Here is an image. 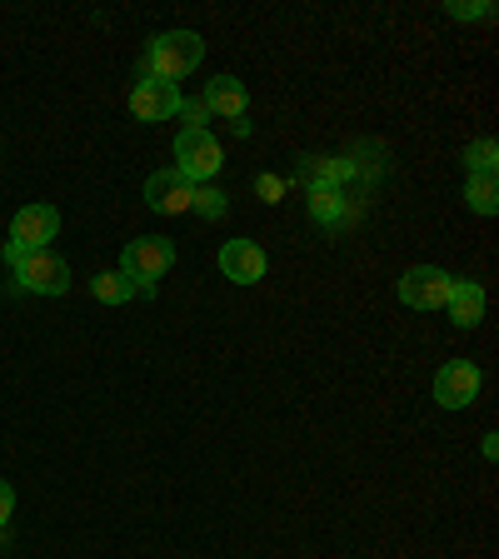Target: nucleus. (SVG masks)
<instances>
[{
	"label": "nucleus",
	"instance_id": "nucleus-1",
	"mask_svg": "<svg viewBox=\"0 0 499 559\" xmlns=\"http://www.w3.org/2000/svg\"><path fill=\"white\" fill-rule=\"evenodd\" d=\"M205 60V40L195 31H165L151 40V56H145V75L155 81H186L190 70Z\"/></svg>",
	"mask_w": 499,
	"mask_h": 559
},
{
	"label": "nucleus",
	"instance_id": "nucleus-2",
	"mask_svg": "<svg viewBox=\"0 0 499 559\" xmlns=\"http://www.w3.org/2000/svg\"><path fill=\"white\" fill-rule=\"evenodd\" d=\"M15 270V285L31 295H66L70 290V265L56 250H25V255H5Z\"/></svg>",
	"mask_w": 499,
	"mask_h": 559
},
{
	"label": "nucleus",
	"instance_id": "nucleus-3",
	"mask_svg": "<svg viewBox=\"0 0 499 559\" xmlns=\"http://www.w3.org/2000/svg\"><path fill=\"white\" fill-rule=\"evenodd\" d=\"M221 165H225V151L210 130H180V135H175V170L186 175L190 186L210 180Z\"/></svg>",
	"mask_w": 499,
	"mask_h": 559
},
{
	"label": "nucleus",
	"instance_id": "nucleus-4",
	"mask_svg": "<svg viewBox=\"0 0 499 559\" xmlns=\"http://www.w3.org/2000/svg\"><path fill=\"white\" fill-rule=\"evenodd\" d=\"M56 230H60V210H56V205H25V210H15L11 240H5V255H25V250H50Z\"/></svg>",
	"mask_w": 499,
	"mask_h": 559
},
{
	"label": "nucleus",
	"instance_id": "nucleus-5",
	"mask_svg": "<svg viewBox=\"0 0 499 559\" xmlns=\"http://www.w3.org/2000/svg\"><path fill=\"white\" fill-rule=\"evenodd\" d=\"M450 285H454L450 270L415 265V270H405V275L395 280V295H400V305H409V310H444Z\"/></svg>",
	"mask_w": 499,
	"mask_h": 559
},
{
	"label": "nucleus",
	"instance_id": "nucleus-6",
	"mask_svg": "<svg viewBox=\"0 0 499 559\" xmlns=\"http://www.w3.org/2000/svg\"><path fill=\"white\" fill-rule=\"evenodd\" d=\"M170 265H175V245L165 235H145V240H130L120 250V275L140 280V285H155Z\"/></svg>",
	"mask_w": 499,
	"mask_h": 559
},
{
	"label": "nucleus",
	"instance_id": "nucleus-7",
	"mask_svg": "<svg viewBox=\"0 0 499 559\" xmlns=\"http://www.w3.org/2000/svg\"><path fill=\"white\" fill-rule=\"evenodd\" d=\"M180 91H175L170 81H155V75H145V81H135V91H130V116L135 120H170L180 116Z\"/></svg>",
	"mask_w": 499,
	"mask_h": 559
},
{
	"label": "nucleus",
	"instance_id": "nucleus-8",
	"mask_svg": "<svg viewBox=\"0 0 499 559\" xmlns=\"http://www.w3.org/2000/svg\"><path fill=\"white\" fill-rule=\"evenodd\" d=\"M195 190L200 186H190L175 165L170 170H155L151 180H145V200H151V210H161V215H186V210L195 205Z\"/></svg>",
	"mask_w": 499,
	"mask_h": 559
},
{
	"label": "nucleus",
	"instance_id": "nucleus-9",
	"mask_svg": "<svg viewBox=\"0 0 499 559\" xmlns=\"http://www.w3.org/2000/svg\"><path fill=\"white\" fill-rule=\"evenodd\" d=\"M265 250H260L256 240H225L221 245V270L225 280H235V285H256V280H265Z\"/></svg>",
	"mask_w": 499,
	"mask_h": 559
},
{
	"label": "nucleus",
	"instance_id": "nucleus-10",
	"mask_svg": "<svg viewBox=\"0 0 499 559\" xmlns=\"http://www.w3.org/2000/svg\"><path fill=\"white\" fill-rule=\"evenodd\" d=\"M475 395H479V370L470 360H454L435 374V400H440L444 409H465Z\"/></svg>",
	"mask_w": 499,
	"mask_h": 559
},
{
	"label": "nucleus",
	"instance_id": "nucleus-11",
	"mask_svg": "<svg viewBox=\"0 0 499 559\" xmlns=\"http://www.w3.org/2000/svg\"><path fill=\"white\" fill-rule=\"evenodd\" d=\"M444 310H450V320L460 330H475L479 320H485V285H479V280H454Z\"/></svg>",
	"mask_w": 499,
	"mask_h": 559
},
{
	"label": "nucleus",
	"instance_id": "nucleus-12",
	"mask_svg": "<svg viewBox=\"0 0 499 559\" xmlns=\"http://www.w3.org/2000/svg\"><path fill=\"white\" fill-rule=\"evenodd\" d=\"M200 105H205V116L240 120V116H245V85L235 81V75H221V81H210V85H205Z\"/></svg>",
	"mask_w": 499,
	"mask_h": 559
},
{
	"label": "nucleus",
	"instance_id": "nucleus-13",
	"mask_svg": "<svg viewBox=\"0 0 499 559\" xmlns=\"http://www.w3.org/2000/svg\"><path fill=\"white\" fill-rule=\"evenodd\" d=\"M465 205L475 210V215H495V210H499L495 175H470V180H465Z\"/></svg>",
	"mask_w": 499,
	"mask_h": 559
},
{
	"label": "nucleus",
	"instance_id": "nucleus-14",
	"mask_svg": "<svg viewBox=\"0 0 499 559\" xmlns=\"http://www.w3.org/2000/svg\"><path fill=\"white\" fill-rule=\"evenodd\" d=\"M310 215L325 225V230H335V225L345 221V195H340L335 186H330V190H310Z\"/></svg>",
	"mask_w": 499,
	"mask_h": 559
},
{
	"label": "nucleus",
	"instance_id": "nucleus-15",
	"mask_svg": "<svg viewBox=\"0 0 499 559\" xmlns=\"http://www.w3.org/2000/svg\"><path fill=\"white\" fill-rule=\"evenodd\" d=\"M91 290H95V300H100V305H126L130 295H135V280L116 270V275H95Z\"/></svg>",
	"mask_w": 499,
	"mask_h": 559
},
{
	"label": "nucleus",
	"instance_id": "nucleus-16",
	"mask_svg": "<svg viewBox=\"0 0 499 559\" xmlns=\"http://www.w3.org/2000/svg\"><path fill=\"white\" fill-rule=\"evenodd\" d=\"M495 155H499V151H495V140H489V135L475 140V145L465 151V170H470V175H495Z\"/></svg>",
	"mask_w": 499,
	"mask_h": 559
},
{
	"label": "nucleus",
	"instance_id": "nucleus-17",
	"mask_svg": "<svg viewBox=\"0 0 499 559\" xmlns=\"http://www.w3.org/2000/svg\"><path fill=\"white\" fill-rule=\"evenodd\" d=\"M190 210H200L205 221H221V215H225V195H221V190H195V205H190Z\"/></svg>",
	"mask_w": 499,
	"mask_h": 559
},
{
	"label": "nucleus",
	"instance_id": "nucleus-18",
	"mask_svg": "<svg viewBox=\"0 0 499 559\" xmlns=\"http://www.w3.org/2000/svg\"><path fill=\"white\" fill-rule=\"evenodd\" d=\"M450 15H454V21H489V15H495V5H485V0H479V5H450Z\"/></svg>",
	"mask_w": 499,
	"mask_h": 559
},
{
	"label": "nucleus",
	"instance_id": "nucleus-19",
	"mask_svg": "<svg viewBox=\"0 0 499 559\" xmlns=\"http://www.w3.org/2000/svg\"><path fill=\"white\" fill-rule=\"evenodd\" d=\"M180 116H186V130H205V120H210L200 100H195V105H180Z\"/></svg>",
	"mask_w": 499,
	"mask_h": 559
},
{
	"label": "nucleus",
	"instance_id": "nucleus-20",
	"mask_svg": "<svg viewBox=\"0 0 499 559\" xmlns=\"http://www.w3.org/2000/svg\"><path fill=\"white\" fill-rule=\"evenodd\" d=\"M11 510H15V489L5 485V479H0V524L11 520Z\"/></svg>",
	"mask_w": 499,
	"mask_h": 559
},
{
	"label": "nucleus",
	"instance_id": "nucleus-21",
	"mask_svg": "<svg viewBox=\"0 0 499 559\" xmlns=\"http://www.w3.org/2000/svg\"><path fill=\"white\" fill-rule=\"evenodd\" d=\"M256 190H260V195H265V200H275V195H280V180H270V175H260V180H256Z\"/></svg>",
	"mask_w": 499,
	"mask_h": 559
}]
</instances>
